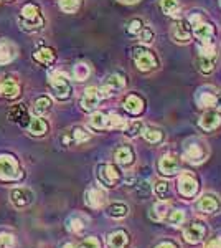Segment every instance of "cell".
<instances>
[{
  "label": "cell",
  "mask_w": 221,
  "mask_h": 248,
  "mask_svg": "<svg viewBox=\"0 0 221 248\" xmlns=\"http://www.w3.org/2000/svg\"><path fill=\"white\" fill-rule=\"evenodd\" d=\"M178 192L183 197H193L198 192V181L193 174L190 172H183L178 177Z\"/></svg>",
  "instance_id": "obj_8"
},
{
  "label": "cell",
  "mask_w": 221,
  "mask_h": 248,
  "mask_svg": "<svg viewBox=\"0 0 221 248\" xmlns=\"http://www.w3.org/2000/svg\"><path fill=\"white\" fill-rule=\"evenodd\" d=\"M144 131V123L142 121H134L126 126V134L127 138H135V136L142 134Z\"/></svg>",
  "instance_id": "obj_38"
},
{
  "label": "cell",
  "mask_w": 221,
  "mask_h": 248,
  "mask_svg": "<svg viewBox=\"0 0 221 248\" xmlns=\"http://www.w3.org/2000/svg\"><path fill=\"white\" fill-rule=\"evenodd\" d=\"M15 58V48L10 43H0V65H9Z\"/></svg>",
  "instance_id": "obj_26"
},
{
  "label": "cell",
  "mask_w": 221,
  "mask_h": 248,
  "mask_svg": "<svg viewBox=\"0 0 221 248\" xmlns=\"http://www.w3.org/2000/svg\"><path fill=\"white\" fill-rule=\"evenodd\" d=\"M159 170L163 175H174L178 170V159L175 155H162L159 161Z\"/></svg>",
  "instance_id": "obj_18"
},
{
  "label": "cell",
  "mask_w": 221,
  "mask_h": 248,
  "mask_svg": "<svg viewBox=\"0 0 221 248\" xmlns=\"http://www.w3.org/2000/svg\"><path fill=\"white\" fill-rule=\"evenodd\" d=\"M127 121L119 114H107V127L111 129H126Z\"/></svg>",
  "instance_id": "obj_34"
},
{
  "label": "cell",
  "mask_w": 221,
  "mask_h": 248,
  "mask_svg": "<svg viewBox=\"0 0 221 248\" xmlns=\"http://www.w3.org/2000/svg\"><path fill=\"white\" fill-rule=\"evenodd\" d=\"M215 106L218 108V109L221 111V93H220V94H218V96H216V98H215Z\"/></svg>",
  "instance_id": "obj_51"
},
{
  "label": "cell",
  "mask_w": 221,
  "mask_h": 248,
  "mask_svg": "<svg viewBox=\"0 0 221 248\" xmlns=\"http://www.w3.org/2000/svg\"><path fill=\"white\" fill-rule=\"evenodd\" d=\"M198 51H200V55H203V57H215L216 58V48L211 42L210 43H200Z\"/></svg>",
  "instance_id": "obj_41"
},
{
  "label": "cell",
  "mask_w": 221,
  "mask_h": 248,
  "mask_svg": "<svg viewBox=\"0 0 221 248\" xmlns=\"http://www.w3.org/2000/svg\"><path fill=\"white\" fill-rule=\"evenodd\" d=\"M142 136H144V139H146L147 142H150V144H157V142H160V141H162V138H163L162 131L157 129V127H147V129H146V127H144Z\"/></svg>",
  "instance_id": "obj_27"
},
{
  "label": "cell",
  "mask_w": 221,
  "mask_h": 248,
  "mask_svg": "<svg viewBox=\"0 0 221 248\" xmlns=\"http://www.w3.org/2000/svg\"><path fill=\"white\" fill-rule=\"evenodd\" d=\"M28 133L31 136H45L48 133V123L42 118V116L31 118L30 124H28Z\"/></svg>",
  "instance_id": "obj_19"
},
{
  "label": "cell",
  "mask_w": 221,
  "mask_h": 248,
  "mask_svg": "<svg viewBox=\"0 0 221 248\" xmlns=\"http://www.w3.org/2000/svg\"><path fill=\"white\" fill-rule=\"evenodd\" d=\"M134 62L140 71H152L159 68V58L152 50L146 46H137L134 50Z\"/></svg>",
  "instance_id": "obj_3"
},
{
  "label": "cell",
  "mask_w": 221,
  "mask_h": 248,
  "mask_svg": "<svg viewBox=\"0 0 221 248\" xmlns=\"http://www.w3.org/2000/svg\"><path fill=\"white\" fill-rule=\"evenodd\" d=\"M89 124L94 127V129H106L107 127V114L101 113V111L92 113L91 118H89Z\"/></svg>",
  "instance_id": "obj_29"
},
{
  "label": "cell",
  "mask_w": 221,
  "mask_h": 248,
  "mask_svg": "<svg viewBox=\"0 0 221 248\" xmlns=\"http://www.w3.org/2000/svg\"><path fill=\"white\" fill-rule=\"evenodd\" d=\"M89 138L91 136L88 134L83 127H74V131H73V141L74 142H86V141H89Z\"/></svg>",
  "instance_id": "obj_42"
},
{
  "label": "cell",
  "mask_w": 221,
  "mask_h": 248,
  "mask_svg": "<svg viewBox=\"0 0 221 248\" xmlns=\"http://www.w3.org/2000/svg\"><path fill=\"white\" fill-rule=\"evenodd\" d=\"M126 88V78L122 77V75H109L106 79H104V85L99 88V91H101V96L103 99L104 98H109L111 94H116L119 93L120 90H124Z\"/></svg>",
  "instance_id": "obj_5"
},
{
  "label": "cell",
  "mask_w": 221,
  "mask_h": 248,
  "mask_svg": "<svg viewBox=\"0 0 221 248\" xmlns=\"http://www.w3.org/2000/svg\"><path fill=\"white\" fill-rule=\"evenodd\" d=\"M183 237L188 243H200L202 238L205 237V227L202 223H190V225L185 229Z\"/></svg>",
  "instance_id": "obj_16"
},
{
  "label": "cell",
  "mask_w": 221,
  "mask_h": 248,
  "mask_svg": "<svg viewBox=\"0 0 221 248\" xmlns=\"http://www.w3.org/2000/svg\"><path fill=\"white\" fill-rule=\"evenodd\" d=\"M215 98H216L215 94L206 93V91H200V93L196 94V103L202 108H211V106H215Z\"/></svg>",
  "instance_id": "obj_35"
},
{
  "label": "cell",
  "mask_w": 221,
  "mask_h": 248,
  "mask_svg": "<svg viewBox=\"0 0 221 248\" xmlns=\"http://www.w3.org/2000/svg\"><path fill=\"white\" fill-rule=\"evenodd\" d=\"M0 94L7 96V98H17L20 94V85L15 78H5L0 81Z\"/></svg>",
  "instance_id": "obj_17"
},
{
  "label": "cell",
  "mask_w": 221,
  "mask_h": 248,
  "mask_svg": "<svg viewBox=\"0 0 221 248\" xmlns=\"http://www.w3.org/2000/svg\"><path fill=\"white\" fill-rule=\"evenodd\" d=\"M114 159L120 166H131V164L134 162V151H132V147L129 146H122L116 151Z\"/></svg>",
  "instance_id": "obj_21"
},
{
  "label": "cell",
  "mask_w": 221,
  "mask_h": 248,
  "mask_svg": "<svg viewBox=\"0 0 221 248\" xmlns=\"http://www.w3.org/2000/svg\"><path fill=\"white\" fill-rule=\"evenodd\" d=\"M22 177V170L14 155L2 154L0 155V181H18Z\"/></svg>",
  "instance_id": "obj_2"
},
{
  "label": "cell",
  "mask_w": 221,
  "mask_h": 248,
  "mask_svg": "<svg viewBox=\"0 0 221 248\" xmlns=\"http://www.w3.org/2000/svg\"><path fill=\"white\" fill-rule=\"evenodd\" d=\"M155 194L159 195L160 199H163V197H167V194H168V184L165 181H159L155 184Z\"/></svg>",
  "instance_id": "obj_45"
},
{
  "label": "cell",
  "mask_w": 221,
  "mask_h": 248,
  "mask_svg": "<svg viewBox=\"0 0 221 248\" xmlns=\"http://www.w3.org/2000/svg\"><path fill=\"white\" fill-rule=\"evenodd\" d=\"M198 126L205 131H213L216 127L221 126V114L218 111H206L200 116L198 119Z\"/></svg>",
  "instance_id": "obj_12"
},
{
  "label": "cell",
  "mask_w": 221,
  "mask_h": 248,
  "mask_svg": "<svg viewBox=\"0 0 221 248\" xmlns=\"http://www.w3.org/2000/svg\"><path fill=\"white\" fill-rule=\"evenodd\" d=\"M98 179L103 186L106 187H114L116 184L120 181V172L118 167L112 166V164H101L98 167Z\"/></svg>",
  "instance_id": "obj_6"
},
{
  "label": "cell",
  "mask_w": 221,
  "mask_h": 248,
  "mask_svg": "<svg viewBox=\"0 0 221 248\" xmlns=\"http://www.w3.org/2000/svg\"><path fill=\"white\" fill-rule=\"evenodd\" d=\"M127 214H129V207L122 202H114L107 207V215L112 218H124Z\"/></svg>",
  "instance_id": "obj_24"
},
{
  "label": "cell",
  "mask_w": 221,
  "mask_h": 248,
  "mask_svg": "<svg viewBox=\"0 0 221 248\" xmlns=\"http://www.w3.org/2000/svg\"><path fill=\"white\" fill-rule=\"evenodd\" d=\"M220 3H221V0H220Z\"/></svg>",
  "instance_id": "obj_54"
},
{
  "label": "cell",
  "mask_w": 221,
  "mask_h": 248,
  "mask_svg": "<svg viewBox=\"0 0 221 248\" xmlns=\"http://www.w3.org/2000/svg\"><path fill=\"white\" fill-rule=\"evenodd\" d=\"M157 248H178L175 245V243H172V242H163V243H160Z\"/></svg>",
  "instance_id": "obj_50"
},
{
  "label": "cell",
  "mask_w": 221,
  "mask_h": 248,
  "mask_svg": "<svg viewBox=\"0 0 221 248\" xmlns=\"http://www.w3.org/2000/svg\"><path fill=\"white\" fill-rule=\"evenodd\" d=\"M172 38L178 43H187L192 37V23L188 20H178L172 25Z\"/></svg>",
  "instance_id": "obj_9"
},
{
  "label": "cell",
  "mask_w": 221,
  "mask_h": 248,
  "mask_svg": "<svg viewBox=\"0 0 221 248\" xmlns=\"http://www.w3.org/2000/svg\"><path fill=\"white\" fill-rule=\"evenodd\" d=\"M142 27H144L142 20H140V18H134V20H131L129 27H127V31H129L131 35H137L139 31L142 30Z\"/></svg>",
  "instance_id": "obj_44"
},
{
  "label": "cell",
  "mask_w": 221,
  "mask_h": 248,
  "mask_svg": "<svg viewBox=\"0 0 221 248\" xmlns=\"http://www.w3.org/2000/svg\"><path fill=\"white\" fill-rule=\"evenodd\" d=\"M168 203L167 202H163V201H160V202H157L155 205H154V218L155 220H163L167 217V214H168Z\"/></svg>",
  "instance_id": "obj_37"
},
{
  "label": "cell",
  "mask_w": 221,
  "mask_h": 248,
  "mask_svg": "<svg viewBox=\"0 0 221 248\" xmlns=\"http://www.w3.org/2000/svg\"><path fill=\"white\" fill-rule=\"evenodd\" d=\"M119 2H122V3H135V2H139V0H119Z\"/></svg>",
  "instance_id": "obj_52"
},
{
  "label": "cell",
  "mask_w": 221,
  "mask_h": 248,
  "mask_svg": "<svg viewBox=\"0 0 221 248\" xmlns=\"http://www.w3.org/2000/svg\"><path fill=\"white\" fill-rule=\"evenodd\" d=\"M68 229H70L71 232H74V233H78V232H81L84 229V223L81 218L78 217H73L68 220Z\"/></svg>",
  "instance_id": "obj_43"
},
{
  "label": "cell",
  "mask_w": 221,
  "mask_h": 248,
  "mask_svg": "<svg viewBox=\"0 0 221 248\" xmlns=\"http://www.w3.org/2000/svg\"><path fill=\"white\" fill-rule=\"evenodd\" d=\"M159 7L163 14L174 15L175 12L180 9V2L178 0H159Z\"/></svg>",
  "instance_id": "obj_32"
},
{
  "label": "cell",
  "mask_w": 221,
  "mask_h": 248,
  "mask_svg": "<svg viewBox=\"0 0 221 248\" xmlns=\"http://www.w3.org/2000/svg\"><path fill=\"white\" fill-rule=\"evenodd\" d=\"M183 157L192 164H200L205 161L206 154H205L203 146L198 141H187L183 149Z\"/></svg>",
  "instance_id": "obj_7"
},
{
  "label": "cell",
  "mask_w": 221,
  "mask_h": 248,
  "mask_svg": "<svg viewBox=\"0 0 221 248\" xmlns=\"http://www.w3.org/2000/svg\"><path fill=\"white\" fill-rule=\"evenodd\" d=\"M192 27H193V35L200 43H210L215 37V27L208 22H203L200 17H192L190 20Z\"/></svg>",
  "instance_id": "obj_4"
},
{
  "label": "cell",
  "mask_w": 221,
  "mask_h": 248,
  "mask_svg": "<svg viewBox=\"0 0 221 248\" xmlns=\"http://www.w3.org/2000/svg\"><path fill=\"white\" fill-rule=\"evenodd\" d=\"M196 209L200 212H205V214H213V212L220 210V201L215 195H203V197L198 199L196 202Z\"/></svg>",
  "instance_id": "obj_14"
},
{
  "label": "cell",
  "mask_w": 221,
  "mask_h": 248,
  "mask_svg": "<svg viewBox=\"0 0 221 248\" xmlns=\"http://www.w3.org/2000/svg\"><path fill=\"white\" fill-rule=\"evenodd\" d=\"M101 99H103V96H101L99 88L89 86L86 91H84V94L81 98V108L84 111H94L96 108H98Z\"/></svg>",
  "instance_id": "obj_11"
},
{
  "label": "cell",
  "mask_w": 221,
  "mask_h": 248,
  "mask_svg": "<svg viewBox=\"0 0 221 248\" xmlns=\"http://www.w3.org/2000/svg\"><path fill=\"white\" fill-rule=\"evenodd\" d=\"M215 57H203V55H198V60H196V66H198V71L203 75H210L213 70H215Z\"/></svg>",
  "instance_id": "obj_23"
},
{
  "label": "cell",
  "mask_w": 221,
  "mask_h": 248,
  "mask_svg": "<svg viewBox=\"0 0 221 248\" xmlns=\"http://www.w3.org/2000/svg\"><path fill=\"white\" fill-rule=\"evenodd\" d=\"M9 118L12 119V121H15V123L25 124V121H23V119H28V114H27L25 108H23L22 105H18V106H14L10 109Z\"/></svg>",
  "instance_id": "obj_33"
},
{
  "label": "cell",
  "mask_w": 221,
  "mask_h": 248,
  "mask_svg": "<svg viewBox=\"0 0 221 248\" xmlns=\"http://www.w3.org/2000/svg\"><path fill=\"white\" fill-rule=\"evenodd\" d=\"M78 248H101V245H99V242H98V238H94V237H89V238H86L84 242L79 245Z\"/></svg>",
  "instance_id": "obj_47"
},
{
  "label": "cell",
  "mask_w": 221,
  "mask_h": 248,
  "mask_svg": "<svg viewBox=\"0 0 221 248\" xmlns=\"http://www.w3.org/2000/svg\"><path fill=\"white\" fill-rule=\"evenodd\" d=\"M86 203L91 207V209H101V207L106 203V192H104L103 189H99V187H92V189H89L86 192Z\"/></svg>",
  "instance_id": "obj_13"
},
{
  "label": "cell",
  "mask_w": 221,
  "mask_h": 248,
  "mask_svg": "<svg viewBox=\"0 0 221 248\" xmlns=\"http://www.w3.org/2000/svg\"><path fill=\"white\" fill-rule=\"evenodd\" d=\"M0 245H3L5 248H12L15 245V237L10 233H0Z\"/></svg>",
  "instance_id": "obj_46"
},
{
  "label": "cell",
  "mask_w": 221,
  "mask_h": 248,
  "mask_svg": "<svg viewBox=\"0 0 221 248\" xmlns=\"http://www.w3.org/2000/svg\"><path fill=\"white\" fill-rule=\"evenodd\" d=\"M58 3H59V9L66 12V14H74L81 7V0H58Z\"/></svg>",
  "instance_id": "obj_36"
},
{
  "label": "cell",
  "mask_w": 221,
  "mask_h": 248,
  "mask_svg": "<svg viewBox=\"0 0 221 248\" xmlns=\"http://www.w3.org/2000/svg\"><path fill=\"white\" fill-rule=\"evenodd\" d=\"M144 106H146V103H144V99L139 94H127L126 99H124V108L131 114H140L144 111Z\"/></svg>",
  "instance_id": "obj_15"
},
{
  "label": "cell",
  "mask_w": 221,
  "mask_h": 248,
  "mask_svg": "<svg viewBox=\"0 0 221 248\" xmlns=\"http://www.w3.org/2000/svg\"><path fill=\"white\" fill-rule=\"evenodd\" d=\"M42 15H40V9L38 5H35V3H27V5L22 7V17L23 20H37L40 18Z\"/></svg>",
  "instance_id": "obj_28"
},
{
  "label": "cell",
  "mask_w": 221,
  "mask_h": 248,
  "mask_svg": "<svg viewBox=\"0 0 221 248\" xmlns=\"http://www.w3.org/2000/svg\"><path fill=\"white\" fill-rule=\"evenodd\" d=\"M205 248H221V237L211 240V242H208V245Z\"/></svg>",
  "instance_id": "obj_49"
},
{
  "label": "cell",
  "mask_w": 221,
  "mask_h": 248,
  "mask_svg": "<svg viewBox=\"0 0 221 248\" xmlns=\"http://www.w3.org/2000/svg\"><path fill=\"white\" fill-rule=\"evenodd\" d=\"M18 25H20V29L25 30V31H37V30H40L43 27V18L42 17L37 18V20H23V18H20Z\"/></svg>",
  "instance_id": "obj_30"
},
{
  "label": "cell",
  "mask_w": 221,
  "mask_h": 248,
  "mask_svg": "<svg viewBox=\"0 0 221 248\" xmlns=\"http://www.w3.org/2000/svg\"><path fill=\"white\" fill-rule=\"evenodd\" d=\"M129 242V235L124 230H116L107 237V245L109 248H124Z\"/></svg>",
  "instance_id": "obj_20"
},
{
  "label": "cell",
  "mask_w": 221,
  "mask_h": 248,
  "mask_svg": "<svg viewBox=\"0 0 221 248\" xmlns=\"http://www.w3.org/2000/svg\"><path fill=\"white\" fill-rule=\"evenodd\" d=\"M89 75H91V70L86 63H76L74 65V68H73L74 79H78V81H84V79L89 78Z\"/></svg>",
  "instance_id": "obj_31"
},
{
  "label": "cell",
  "mask_w": 221,
  "mask_h": 248,
  "mask_svg": "<svg viewBox=\"0 0 221 248\" xmlns=\"http://www.w3.org/2000/svg\"><path fill=\"white\" fill-rule=\"evenodd\" d=\"M50 109H51V99L48 98V96H40V98L35 101V105H33V111H35V114L37 116H45L46 113H50Z\"/></svg>",
  "instance_id": "obj_25"
},
{
  "label": "cell",
  "mask_w": 221,
  "mask_h": 248,
  "mask_svg": "<svg viewBox=\"0 0 221 248\" xmlns=\"http://www.w3.org/2000/svg\"><path fill=\"white\" fill-rule=\"evenodd\" d=\"M148 192H150V187H148V184L146 181H142L137 186V194L139 195H146V194H148Z\"/></svg>",
  "instance_id": "obj_48"
},
{
  "label": "cell",
  "mask_w": 221,
  "mask_h": 248,
  "mask_svg": "<svg viewBox=\"0 0 221 248\" xmlns=\"http://www.w3.org/2000/svg\"><path fill=\"white\" fill-rule=\"evenodd\" d=\"M63 248H76V247L73 245V243H66V245L63 247Z\"/></svg>",
  "instance_id": "obj_53"
},
{
  "label": "cell",
  "mask_w": 221,
  "mask_h": 248,
  "mask_svg": "<svg viewBox=\"0 0 221 248\" xmlns=\"http://www.w3.org/2000/svg\"><path fill=\"white\" fill-rule=\"evenodd\" d=\"M48 83H50V88H51V94H53L56 99H59V101H65V99H68L71 96L73 88H71V83L68 81L66 75L61 73V71H53V73H50Z\"/></svg>",
  "instance_id": "obj_1"
},
{
  "label": "cell",
  "mask_w": 221,
  "mask_h": 248,
  "mask_svg": "<svg viewBox=\"0 0 221 248\" xmlns=\"http://www.w3.org/2000/svg\"><path fill=\"white\" fill-rule=\"evenodd\" d=\"M33 58H35V62H38V63H43V65H50V63L55 62L56 55H55V51L51 50V48L43 46V48H40V50L35 51Z\"/></svg>",
  "instance_id": "obj_22"
},
{
  "label": "cell",
  "mask_w": 221,
  "mask_h": 248,
  "mask_svg": "<svg viewBox=\"0 0 221 248\" xmlns=\"http://www.w3.org/2000/svg\"><path fill=\"white\" fill-rule=\"evenodd\" d=\"M183 220H185L183 210H172V214L168 215V223H170V225H174V227L182 225Z\"/></svg>",
  "instance_id": "obj_40"
},
{
  "label": "cell",
  "mask_w": 221,
  "mask_h": 248,
  "mask_svg": "<svg viewBox=\"0 0 221 248\" xmlns=\"http://www.w3.org/2000/svg\"><path fill=\"white\" fill-rule=\"evenodd\" d=\"M35 195L33 192L30 189H27V187H17V189H14L10 192V201L14 203L15 207H27L30 205L31 202H33Z\"/></svg>",
  "instance_id": "obj_10"
},
{
  "label": "cell",
  "mask_w": 221,
  "mask_h": 248,
  "mask_svg": "<svg viewBox=\"0 0 221 248\" xmlns=\"http://www.w3.org/2000/svg\"><path fill=\"white\" fill-rule=\"evenodd\" d=\"M137 37L142 43H152L155 38V33H154V30L148 29V27H142V30L137 33Z\"/></svg>",
  "instance_id": "obj_39"
}]
</instances>
